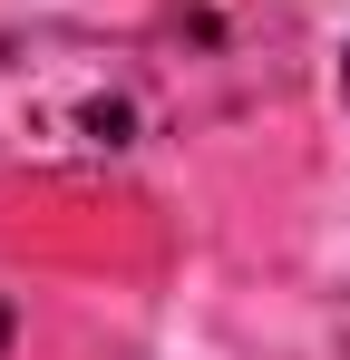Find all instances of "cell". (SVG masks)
Returning a JSON list of instances; mask_svg holds the SVG:
<instances>
[{"mask_svg":"<svg viewBox=\"0 0 350 360\" xmlns=\"http://www.w3.org/2000/svg\"><path fill=\"white\" fill-rule=\"evenodd\" d=\"M10 331H20V321H10V302H0V351H10Z\"/></svg>","mask_w":350,"mask_h":360,"instance_id":"cell-2","label":"cell"},{"mask_svg":"<svg viewBox=\"0 0 350 360\" xmlns=\"http://www.w3.org/2000/svg\"><path fill=\"white\" fill-rule=\"evenodd\" d=\"M166 136V68L98 30H0V166H127Z\"/></svg>","mask_w":350,"mask_h":360,"instance_id":"cell-1","label":"cell"},{"mask_svg":"<svg viewBox=\"0 0 350 360\" xmlns=\"http://www.w3.org/2000/svg\"><path fill=\"white\" fill-rule=\"evenodd\" d=\"M341 88H350V49H341Z\"/></svg>","mask_w":350,"mask_h":360,"instance_id":"cell-3","label":"cell"}]
</instances>
